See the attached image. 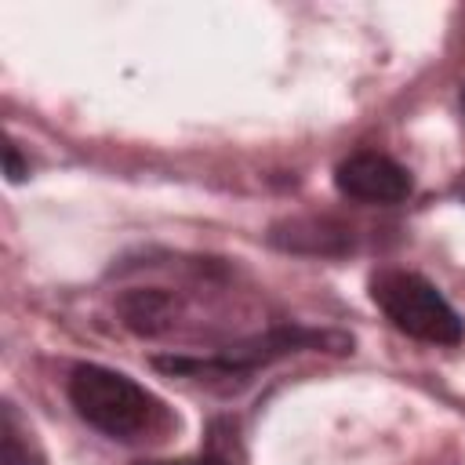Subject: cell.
I'll list each match as a JSON object with an SVG mask.
<instances>
[{
    "label": "cell",
    "instance_id": "6da1fadb",
    "mask_svg": "<svg viewBox=\"0 0 465 465\" xmlns=\"http://www.w3.org/2000/svg\"><path fill=\"white\" fill-rule=\"evenodd\" d=\"M69 400L76 407V414L94 425L98 432L113 436V440H131L134 432H142L156 411L153 396L134 385L127 374L98 367V363H80L69 378Z\"/></svg>",
    "mask_w": 465,
    "mask_h": 465
},
{
    "label": "cell",
    "instance_id": "7a4b0ae2",
    "mask_svg": "<svg viewBox=\"0 0 465 465\" xmlns=\"http://www.w3.org/2000/svg\"><path fill=\"white\" fill-rule=\"evenodd\" d=\"M371 294L381 305V312L411 338H421L432 345H458L465 338V323L458 320V312L418 272H403V269L378 272L371 283Z\"/></svg>",
    "mask_w": 465,
    "mask_h": 465
},
{
    "label": "cell",
    "instance_id": "3957f363",
    "mask_svg": "<svg viewBox=\"0 0 465 465\" xmlns=\"http://www.w3.org/2000/svg\"><path fill=\"white\" fill-rule=\"evenodd\" d=\"M298 349L349 352L352 338L334 334V331H309V327H272L258 338L229 345L214 360H182V356H174V360H156V367H163V371H243V367H258L265 360H276V356H287V352H298Z\"/></svg>",
    "mask_w": 465,
    "mask_h": 465
},
{
    "label": "cell",
    "instance_id": "277c9868",
    "mask_svg": "<svg viewBox=\"0 0 465 465\" xmlns=\"http://www.w3.org/2000/svg\"><path fill=\"white\" fill-rule=\"evenodd\" d=\"M334 182L345 196L363 200V203H400L411 193L407 171L396 160H389L381 153H371V149L352 153L349 160H341L338 171H334Z\"/></svg>",
    "mask_w": 465,
    "mask_h": 465
},
{
    "label": "cell",
    "instance_id": "5b68a950",
    "mask_svg": "<svg viewBox=\"0 0 465 465\" xmlns=\"http://www.w3.org/2000/svg\"><path fill=\"white\" fill-rule=\"evenodd\" d=\"M269 243L283 251H298V254H341L349 251L352 236L341 222L309 214V218H291V222L272 225Z\"/></svg>",
    "mask_w": 465,
    "mask_h": 465
},
{
    "label": "cell",
    "instance_id": "8992f818",
    "mask_svg": "<svg viewBox=\"0 0 465 465\" xmlns=\"http://www.w3.org/2000/svg\"><path fill=\"white\" fill-rule=\"evenodd\" d=\"M120 312H124V323L131 331H138V334H160L174 320V298L167 291H156V287L131 291V294L120 298Z\"/></svg>",
    "mask_w": 465,
    "mask_h": 465
},
{
    "label": "cell",
    "instance_id": "52a82bcc",
    "mask_svg": "<svg viewBox=\"0 0 465 465\" xmlns=\"http://www.w3.org/2000/svg\"><path fill=\"white\" fill-rule=\"evenodd\" d=\"M4 163H7V178H11V182H18V178H25V174H29V171H25V163L18 160L15 145H7V149H4Z\"/></svg>",
    "mask_w": 465,
    "mask_h": 465
},
{
    "label": "cell",
    "instance_id": "ba28073f",
    "mask_svg": "<svg viewBox=\"0 0 465 465\" xmlns=\"http://www.w3.org/2000/svg\"><path fill=\"white\" fill-rule=\"evenodd\" d=\"M203 465H232V461H229V458H222V454H207V458H203Z\"/></svg>",
    "mask_w": 465,
    "mask_h": 465
},
{
    "label": "cell",
    "instance_id": "9c48e42d",
    "mask_svg": "<svg viewBox=\"0 0 465 465\" xmlns=\"http://www.w3.org/2000/svg\"><path fill=\"white\" fill-rule=\"evenodd\" d=\"M458 196H461V200H465V178H461V182H458Z\"/></svg>",
    "mask_w": 465,
    "mask_h": 465
}]
</instances>
